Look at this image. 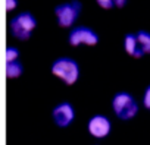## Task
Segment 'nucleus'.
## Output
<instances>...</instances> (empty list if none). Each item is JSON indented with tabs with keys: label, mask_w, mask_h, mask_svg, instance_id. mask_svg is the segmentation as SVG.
I'll list each match as a JSON object with an SVG mask.
<instances>
[{
	"label": "nucleus",
	"mask_w": 150,
	"mask_h": 145,
	"mask_svg": "<svg viewBox=\"0 0 150 145\" xmlns=\"http://www.w3.org/2000/svg\"><path fill=\"white\" fill-rule=\"evenodd\" d=\"M52 75L66 85H74L80 78V66L71 57H59L52 64Z\"/></svg>",
	"instance_id": "obj_1"
},
{
	"label": "nucleus",
	"mask_w": 150,
	"mask_h": 145,
	"mask_svg": "<svg viewBox=\"0 0 150 145\" xmlns=\"http://www.w3.org/2000/svg\"><path fill=\"white\" fill-rule=\"evenodd\" d=\"M68 41L74 47H80V46H96L99 43V35L88 27H77L71 29Z\"/></svg>",
	"instance_id": "obj_5"
},
{
	"label": "nucleus",
	"mask_w": 150,
	"mask_h": 145,
	"mask_svg": "<svg viewBox=\"0 0 150 145\" xmlns=\"http://www.w3.org/2000/svg\"><path fill=\"white\" fill-rule=\"evenodd\" d=\"M124 50L127 51V54H129L131 57H135V59H140L144 56V53L141 51V48L138 46L135 34H127L124 37Z\"/></svg>",
	"instance_id": "obj_8"
},
{
	"label": "nucleus",
	"mask_w": 150,
	"mask_h": 145,
	"mask_svg": "<svg viewBox=\"0 0 150 145\" xmlns=\"http://www.w3.org/2000/svg\"><path fill=\"white\" fill-rule=\"evenodd\" d=\"M135 38L138 41V46L141 48V51L144 54H150V32L144 31V29H140L135 32Z\"/></svg>",
	"instance_id": "obj_10"
},
{
	"label": "nucleus",
	"mask_w": 150,
	"mask_h": 145,
	"mask_svg": "<svg viewBox=\"0 0 150 145\" xmlns=\"http://www.w3.org/2000/svg\"><path fill=\"white\" fill-rule=\"evenodd\" d=\"M16 5H18L16 0H6V11H8V12L13 11V9L16 8Z\"/></svg>",
	"instance_id": "obj_14"
},
{
	"label": "nucleus",
	"mask_w": 150,
	"mask_h": 145,
	"mask_svg": "<svg viewBox=\"0 0 150 145\" xmlns=\"http://www.w3.org/2000/svg\"><path fill=\"white\" fill-rule=\"evenodd\" d=\"M110 129H112V123H110L109 117L105 116V114H94L87 122L88 133L93 138H97V139L106 138L110 133Z\"/></svg>",
	"instance_id": "obj_6"
},
{
	"label": "nucleus",
	"mask_w": 150,
	"mask_h": 145,
	"mask_svg": "<svg viewBox=\"0 0 150 145\" xmlns=\"http://www.w3.org/2000/svg\"><path fill=\"white\" fill-rule=\"evenodd\" d=\"M5 70H6V76H8L9 79H16V78H19V76L22 75L24 66H22L18 60H16V62H8Z\"/></svg>",
	"instance_id": "obj_9"
},
{
	"label": "nucleus",
	"mask_w": 150,
	"mask_h": 145,
	"mask_svg": "<svg viewBox=\"0 0 150 145\" xmlns=\"http://www.w3.org/2000/svg\"><path fill=\"white\" fill-rule=\"evenodd\" d=\"M127 2L128 0H115V6L116 8H124L127 5Z\"/></svg>",
	"instance_id": "obj_15"
},
{
	"label": "nucleus",
	"mask_w": 150,
	"mask_h": 145,
	"mask_svg": "<svg viewBox=\"0 0 150 145\" xmlns=\"http://www.w3.org/2000/svg\"><path fill=\"white\" fill-rule=\"evenodd\" d=\"M80 12H81V3L78 0H72V2L57 5L54 8L56 22L62 28H71L75 24V21L78 19Z\"/></svg>",
	"instance_id": "obj_4"
},
{
	"label": "nucleus",
	"mask_w": 150,
	"mask_h": 145,
	"mask_svg": "<svg viewBox=\"0 0 150 145\" xmlns=\"http://www.w3.org/2000/svg\"><path fill=\"white\" fill-rule=\"evenodd\" d=\"M52 117H53V122L56 126L59 127H68L74 119H75V110H74V106L68 101H63V103H59L53 111H52Z\"/></svg>",
	"instance_id": "obj_7"
},
{
	"label": "nucleus",
	"mask_w": 150,
	"mask_h": 145,
	"mask_svg": "<svg viewBox=\"0 0 150 145\" xmlns=\"http://www.w3.org/2000/svg\"><path fill=\"white\" fill-rule=\"evenodd\" d=\"M96 3L102 9H112L115 6V0H96Z\"/></svg>",
	"instance_id": "obj_13"
},
{
	"label": "nucleus",
	"mask_w": 150,
	"mask_h": 145,
	"mask_svg": "<svg viewBox=\"0 0 150 145\" xmlns=\"http://www.w3.org/2000/svg\"><path fill=\"white\" fill-rule=\"evenodd\" d=\"M5 57H6V63H8V62H16L18 57H19L18 48H16V47H8V48H6Z\"/></svg>",
	"instance_id": "obj_11"
},
{
	"label": "nucleus",
	"mask_w": 150,
	"mask_h": 145,
	"mask_svg": "<svg viewBox=\"0 0 150 145\" xmlns=\"http://www.w3.org/2000/svg\"><path fill=\"white\" fill-rule=\"evenodd\" d=\"M9 28H11V34L16 40L27 41V40H30L34 29L37 28V21L33 16V13L22 12V13L12 18V21L9 24Z\"/></svg>",
	"instance_id": "obj_3"
},
{
	"label": "nucleus",
	"mask_w": 150,
	"mask_h": 145,
	"mask_svg": "<svg viewBox=\"0 0 150 145\" xmlns=\"http://www.w3.org/2000/svg\"><path fill=\"white\" fill-rule=\"evenodd\" d=\"M143 106H144L147 110H150V85L146 87V90H144V92H143Z\"/></svg>",
	"instance_id": "obj_12"
},
{
	"label": "nucleus",
	"mask_w": 150,
	"mask_h": 145,
	"mask_svg": "<svg viewBox=\"0 0 150 145\" xmlns=\"http://www.w3.org/2000/svg\"><path fill=\"white\" fill-rule=\"evenodd\" d=\"M112 110L121 120H129L137 116L138 113V104L135 98L125 91H121L113 95L112 98Z\"/></svg>",
	"instance_id": "obj_2"
}]
</instances>
